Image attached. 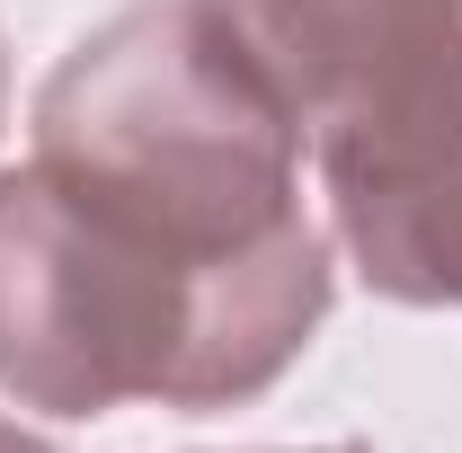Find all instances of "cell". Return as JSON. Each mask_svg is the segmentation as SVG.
Returning a JSON list of instances; mask_svg holds the SVG:
<instances>
[{"label":"cell","mask_w":462,"mask_h":453,"mask_svg":"<svg viewBox=\"0 0 462 453\" xmlns=\"http://www.w3.org/2000/svg\"><path fill=\"white\" fill-rule=\"evenodd\" d=\"M320 453H365V445H320Z\"/></svg>","instance_id":"cell-7"},{"label":"cell","mask_w":462,"mask_h":453,"mask_svg":"<svg viewBox=\"0 0 462 453\" xmlns=\"http://www.w3.org/2000/svg\"><path fill=\"white\" fill-rule=\"evenodd\" d=\"M311 152L356 276L392 302L462 311V45Z\"/></svg>","instance_id":"cell-3"},{"label":"cell","mask_w":462,"mask_h":453,"mask_svg":"<svg viewBox=\"0 0 462 453\" xmlns=\"http://www.w3.org/2000/svg\"><path fill=\"white\" fill-rule=\"evenodd\" d=\"M0 107H9V62H0Z\"/></svg>","instance_id":"cell-6"},{"label":"cell","mask_w":462,"mask_h":453,"mask_svg":"<svg viewBox=\"0 0 462 453\" xmlns=\"http://www.w3.org/2000/svg\"><path fill=\"white\" fill-rule=\"evenodd\" d=\"M214 9L311 143L462 45V0H214Z\"/></svg>","instance_id":"cell-4"},{"label":"cell","mask_w":462,"mask_h":453,"mask_svg":"<svg viewBox=\"0 0 462 453\" xmlns=\"http://www.w3.org/2000/svg\"><path fill=\"white\" fill-rule=\"evenodd\" d=\"M36 161L205 276L329 284L302 214V125L258 80L214 0H134L36 89Z\"/></svg>","instance_id":"cell-1"},{"label":"cell","mask_w":462,"mask_h":453,"mask_svg":"<svg viewBox=\"0 0 462 453\" xmlns=\"http://www.w3.org/2000/svg\"><path fill=\"white\" fill-rule=\"evenodd\" d=\"M0 453H54V445H45V436H27L18 418H0Z\"/></svg>","instance_id":"cell-5"},{"label":"cell","mask_w":462,"mask_h":453,"mask_svg":"<svg viewBox=\"0 0 462 453\" xmlns=\"http://www.w3.org/2000/svg\"><path fill=\"white\" fill-rule=\"evenodd\" d=\"M320 320L329 284L205 276L45 161L0 170V392L27 409H240L311 347Z\"/></svg>","instance_id":"cell-2"}]
</instances>
